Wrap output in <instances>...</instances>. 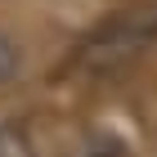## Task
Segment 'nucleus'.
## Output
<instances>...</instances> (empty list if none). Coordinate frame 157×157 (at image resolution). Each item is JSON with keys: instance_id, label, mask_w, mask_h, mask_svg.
Masks as SVG:
<instances>
[{"instance_id": "obj_2", "label": "nucleus", "mask_w": 157, "mask_h": 157, "mask_svg": "<svg viewBox=\"0 0 157 157\" xmlns=\"http://www.w3.org/2000/svg\"><path fill=\"white\" fill-rule=\"evenodd\" d=\"M0 157H32L27 144H23V135L9 130V126H0Z\"/></svg>"}, {"instance_id": "obj_1", "label": "nucleus", "mask_w": 157, "mask_h": 157, "mask_svg": "<svg viewBox=\"0 0 157 157\" xmlns=\"http://www.w3.org/2000/svg\"><path fill=\"white\" fill-rule=\"evenodd\" d=\"M18 72H23V45L9 32H0V85L18 81Z\"/></svg>"}]
</instances>
